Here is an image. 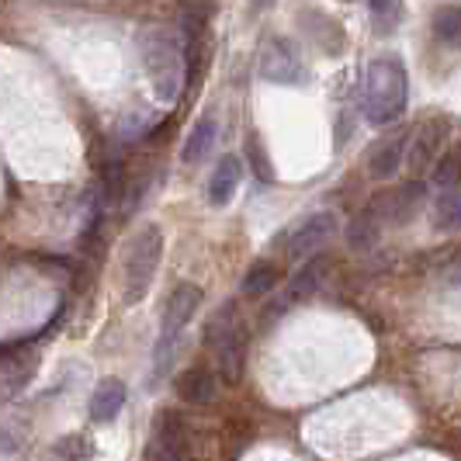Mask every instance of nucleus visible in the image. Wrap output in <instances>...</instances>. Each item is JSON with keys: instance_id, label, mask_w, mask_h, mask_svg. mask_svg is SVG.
<instances>
[{"instance_id": "nucleus-1", "label": "nucleus", "mask_w": 461, "mask_h": 461, "mask_svg": "<svg viewBox=\"0 0 461 461\" xmlns=\"http://www.w3.org/2000/svg\"><path fill=\"white\" fill-rule=\"evenodd\" d=\"M139 56L149 77L153 97L160 104H174L185 91V39L170 24H146L139 32Z\"/></svg>"}, {"instance_id": "nucleus-2", "label": "nucleus", "mask_w": 461, "mask_h": 461, "mask_svg": "<svg viewBox=\"0 0 461 461\" xmlns=\"http://www.w3.org/2000/svg\"><path fill=\"white\" fill-rule=\"evenodd\" d=\"M410 101V77L406 67L395 56H378L365 69V87H361V108L371 125H389L406 112Z\"/></svg>"}, {"instance_id": "nucleus-3", "label": "nucleus", "mask_w": 461, "mask_h": 461, "mask_svg": "<svg viewBox=\"0 0 461 461\" xmlns=\"http://www.w3.org/2000/svg\"><path fill=\"white\" fill-rule=\"evenodd\" d=\"M163 260V232L157 222H146L132 232L125 257H122V299L136 305L149 295V285L157 277V267Z\"/></svg>"}, {"instance_id": "nucleus-4", "label": "nucleus", "mask_w": 461, "mask_h": 461, "mask_svg": "<svg viewBox=\"0 0 461 461\" xmlns=\"http://www.w3.org/2000/svg\"><path fill=\"white\" fill-rule=\"evenodd\" d=\"M146 461H191V440L181 413L163 410L153 420V438L146 444Z\"/></svg>"}, {"instance_id": "nucleus-5", "label": "nucleus", "mask_w": 461, "mask_h": 461, "mask_svg": "<svg viewBox=\"0 0 461 461\" xmlns=\"http://www.w3.org/2000/svg\"><path fill=\"white\" fill-rule=\"evenodd\" d=\"M202 288L198 285H177L174 292H170V299L163 305V323H160V337L167 340H181V333L187 330V323L194 320V312H198V305H202Z\"/></svg>"}, {"instance_id": "nucleus-6", "label": "nucleus", "mask_w": 461, "mask_h": 461, "mask_svg": "<svg viewBox=\"0 0 461 461\" xmlns=\"http://www.w3.org/2000/svg\"><path fill=\"white\" fill-rule=\"evenodd\" d=\"M333 232H337V215H333V212H312V215L302 219L299 226H295V232H292V240H288V257H292V260L309 257L312 250H320Z\"/></svg>"}, {"instance_id": "nucleus-7", "label": "nucleus", "mask_w": 461, "mask_h": 461, "mask_svg": "<svg viewBox=\"0 0 461 461\" xmlns=\"http://www.w3.org/2000/svg\"><path fill=\"white\" fill-rule=\"evenodd\" d=\"M260 77L271 80V84H302L299 52L285 39H271L260 52Z\"/></svg>"}, {"instance_id": "nucleus-8", "label": "nucleus", "mask_w": 461, "mask_h": 461, "mask_svg": "<svg viewBox=\"0 0 461 461\" xmlns=\"http://www.w3.org/2000/svg\"><path fill=\"white\" fill-rule=\"evenodd\" d=\"M420 194H423V187L420 185L395 187V191H385V194L371 205V212H375V219H378V222H389V226L410 222L416 205H420Z\"/></svg>"}, {"instance_id": "nucleus-9", "label": "nucleus", "mask_w": 461, "mask_h": 461, "mask_svg": "<svg viewBox=\"0 0 461 461\" xmlns=\"http://www.w3.org/2000/svg\"><path fill=\"white\" fill-rule=\"evenodd\" d=\"M212 350H215V371H219V378L226 385H240L243 365H247V333H243V326H236L230 337L222 344H215Z\"/></svg>"}, {"instance_id": "nucleus-10", "label": "nucleus", "mask_w": 461, "mask_h": 461, "mask_svg": "<svg viewBox=\"0 0 461 461\" xmlns=\"http://www.w3.org/2000/svg\"><path fill=\"white\" fill-rule=\"evenodd\" d=\"M406 149H410V132H395V136L382 139L368 153V174L375 181H389L406 163Z\"/></svg>"}, {"instance_id": "nucleus-11", "label": "nucleus", "mask_w": 461, "mask_h": 461, "mask_svg": "<svg viewBox=\"0 0 461 461\" xmlns=\"http://www.w3.org/2000/svg\"><path fill=\"white\" fill-rule=\"evenodd\" d=\"M240 177H243V163H240V157L236 153H230V157H222V160L215 163V170H212V177H208V202L215 208L230 205L232 194L240 191Z\"/></svg>"}, {"instance_id": "nucleus-12", "label": "nucleus", "mask_w": 461, "mask_h": 461, "mask_svg": "<svg viewBox=\"0 0 461 461\" xmlns=\"http://www.w3.org/2000/svg\"><path fill=\"white\" fill-rule=\"evenodd\" d=\"M125 406V382L122 378H101L91 393V420L94 423H112Z\"/></svg>"}, {"instance_id": "nucleus-13", "label": "nucleus", "mask_w": 461, "mask_h": 461, "mask_svg": "<svg viewBox=\"0 0 461 461\" xmlns=\"http://www.w3.org/2000/svg\"><path fill=\"white\" fill-rule=\"evenodd\" d=\"M174 393H177V399L187 402V406H202V402H208V399L215 395V378H212L208 368L194 365V368H187L185 375H177Z\"/></svg>"}, {"instance_id": "nucleus-14", "label": "nucleus", "mask_w": 461, "mask_h": 461, "mask_svg": "<svg viewBox=\"0 0 461 461\" xmlns=\"http://www.w3.org/2000/svg\"><path fill=\"white\" fill-rule=\"evenodd\" d=\"M35 371H39V354H24L18 361H11L7 368L0 371V402H7L18 393H24L28 382L35 378Z\"/></svg>"}, {"instance_id": "nucleus-15", "label": "nucleus", "mask_w": 461, "mask_h": 461, "mask_svg": "<svg viewBox=\"0 0 461 461\" xmlns=\"http://www.w3.org/2000/svg\"><path fill=\"white\" fill-rule=\"evenodd\" d=\"M444 136H447V129H444L440 122H430V125H423V129L416 132L413 146L406 149V160H410V167H413V170H423L427 163L434 160V153L440 149Z\"/></svg>"}, {"instance_id": "nucleus-16", "label": "nucleus", "mask_w": 461, "mask_h": 461, "mask_svg": "<svg viewBox=\"0 0 461 461\" xmlns=\"http://www.w3.org/2000/svg\"><path fill=\"white\" fill-rule=\"evenodd\" d=\"M219 125H215V118L205 115V118H198L194 125H191V132H187L185 139V160L187 163H202L212 153V146H215V132Z\"/></svg>"}, {"instance_id": "nucleus-17", "label": "nucleus", "mask_w": 461, "mask_h": 461, "mask_svg": "<svg viewBox=\"0 0 461 461\" xmlns=\"http://www.w3.org/2000/svg\"><path fill=\"white\" fill-rule=\"evenodd\" d=\"M430 222H434V230H440V232L461 230V187L440 191L438 198H434V208H430Z\"/></svg>"}, {"instance_id": "nucleus-18", "label": "nucleus", "mask_w": 461, "mask_h": 461, "mask_svg": "<svg viewBox=\"0 0 461 461\" xmlns=\"http://www.w3.org/2000/svg\"><path fill=\"white\" fill-rule=\"evenodd\" d=\"M378 232H382V222L375 219L371 208H365V212L347 226V247L357 250V254H365V250H371V247L378 243Z\"/></svg>"}, {"instance_id": "nucleus-19", "label": "nucleus", "mask_w": 461, "mask_h": 461, "mask_svg": "<svg viewBox=\"0 0 461 461\" xmlns=\"http://www.w3.org/2000/svg\"><path fill=\"white\" fill-rule=\"evenodd\" d=\"M326 277V260H320V257H309L302 267H295V275H292V295L295 299H309V295H316V288L323 285Z\"/></svg>"}, {"instance_id": "nucleus-20", "label": "nucleus", "mask_w": 461, "mask_h": 461, "mask_svg": "<svg viewBox=\"0 0 461 461\" xmlns=\"http://www.w3.org/2000/svg\"><path fill=\"white\" fill-rule=\"evenodd\" d=\"M430 28H434V35H438L444 46L461 49V7L458 4H444V7H438L434 18H430Z\"/></svg>"}, {"instance_id": "nucleus-21", "label": "nucleus", "mask_w": 461, "mask_h": 461, "mask_svg": "<svg viewBox=\"0 0 461 461\" xmlns=\"http://www.w3.org/2000/svg\"><path fill=\"white\" fill-rule=\"evenodd\" d=\"M277 267L275 264H267V260H254L250 267H247V275H243V295H271L275 292V285H277Z\"/></svg>"}, {"instance_id": "nucleus-22", "label": "nucleus", "mask_w": 461, "mask_h": 461, "mask_svg": "<svg viewBox=\"0 0 461 461\" xmlns=\"http://www.w3.org/2000/svg\"><path fill=\"white\" fill-rule=\"evenodd\" d=\"M240 326V312H236V302H222L219 309H215V316L208 320L205 326V344L208 347H215V344H222L226 337H230L232 330Z\"/></svg>"}, {"instance_id": "nucleus-23", "label": "nucleus", "mask_w": 461, "mask_h": 461, "mask_svg": "<svg viewBox=\"0 0 461 461\" xmlns=\"http://www.w3.org/2000/svg\"><path fill=\"white\" fill-rule=\"evenodd\" d=\"M434 187L438 191H451L461 187V149H447L434 167Z\"/></svg>"}, {"instance_id": "nucleus-24", "label": "nucleus", "mask_w": 461, "mask_h": 461, "mask_svg": "<svg viewBox=\"0 0 461 461\" xmlns=\"http://www.w3.org/2000/svg\"><path fill=\"white\" fill-rule=\"evenodd\" d=\"M368 4L378 32H393L399 18H402V0H368Z\"/></svg>"}, {"instance_id": "nucleus-25", "label": "nucleus", "mask_w": 461, "mask_h": 461, "mask_svg": "<svg viewBox=\"0 0 461 461\" xmlns=\"http://www.w3.org/2000/svg\"><path fill=\"white\" fill-rule=\"evenodd\" d=\"M94 451V444L87 434H67L63 440H56V455L63 461H87Z\"/></svg>"}, {"instance_id": "nucleus-26", "label": "nucleus", "mask_w": 461, "mask_h": 461, "mask_svg": "<svg viewBox=\"0 0 461 461\" xmlns=\"http://www.w3.org/2000/svg\"><path fill=\"white\" fill-rule=\"evenodd\" d=\"M247 157H250V163H254L257 181H271V177H275L271 160H267V153L260 149V139H257V136H247Z\"/></svg>"}, {"instance_id": "nucleus-27", "label": "nucleus", "mask_w": 461, "mask_h": 461, "mask_svg": "<svg viewBox=\"0 0 461 461\" xmlns=\"http://www.w3.org/2000/svg\"><path fill=\"white\" fill-rule=\"evenodd\" d=\"M250 4H254V7H271L275 0H250Z\"/></svg>"}]
</instances>
